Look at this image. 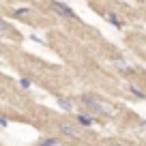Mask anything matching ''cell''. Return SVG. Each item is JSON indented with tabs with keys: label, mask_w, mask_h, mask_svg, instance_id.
Returning a JSON list of instances; mask_svg holds the SVG:
<instances>
[{
	"label": "cell",
	"mask_w": 146,
	"mask_h": 146,
	"mask_svg": "<svg viewBox=\"0 0 146 146\" xmlns=\"http://www.w3.org/2000/svg\"><path fill=\"white\" fill-rule=\"evenodd\" d=\"M82 105L92 116H112L114 114V108L97 95H82Z\"/></svg>",
	"instance_id": "6da1fadb"
},
{
	"label": "cell",
	"mask_w": 146,
	"mask_h": 146,
	"mask_svg": "<svg viewBox=\"0 0 146 146\" xmlns=\"http://www.w3.org/2000/svg\"><path fill=\"white\" fill-rule=\"evenodd\" d=\"M52 9H54L56 13L60 15V17L75 19V11H73L71 7H67V5H62V2H58V0H52Z\"/></svg>",
	"instance_id": "7a4b0ae2"
},
{
	"label": "cell",
	"mask_w": 146,
	"mask_h": 146,
	"mask_svg": "<svg viewBox=\"0 0 146 146\" xmlns=\"http://www.w3.org/2000/svg\"><path fill=\"white\" fill-rule=\"evenodd\" d=\"M58 129H60V133H64L67 137H80V129L73 123H67V120H64V123L58 125Z\"/></svg>",
	"instance_id": "3957f363"
},
{
	"label": "cell",
	"mask_w": 146,
	"mask_h": 146,
	"mask_svg": "<svg viewBox=\"0 0 146 146\" xmlns=\"http://www.w3.org/2000/svg\"><path fill=\"white\" fill-rule=\"evenodd\" d=\"M105 19H108L114 28H118V30H123V28H125V24L120 22V17H118L116 13H105Z\"/></svg>",
	"instance_id": "277c9868"
},
{
	"label": "cell",
	"mask_w": 146,
	"mask_h": 146,
	"mask_svg": "<svg viewBox=\"0 0 146 146\" xmlns=\"http://www.w3.org/2000/svg\"><path fill=\"white\" fill-rule=\"evenodd\" d=\"M78 123L84 125V127H92L95 125V116L92 114H78Z\"/></svg>",
	"instance_id": "5b68a950"
},
{
	"label": "cell",
	"mask_w": 146,
	"mask_h": 146,
	"mask_svg": "<svg viewBox=\"0 0 146 146\" xmlns=\"http://www.w3.org/2000/svg\"><path fill=\"white\" fill-rule=\"evenodd\" d=\"M58 105H60L62 110H67V112H71V110L75 108V101H73V99H69V97H67V99H58Z\"/></svg>",
	"instance_id": "8992f818"
},
{
	"label": "cell",
	"mask_w": 146,
	"mask_h": 146,
	"mask_svg": "<svg viewBox=\"0 0 146 146\" xmlns=\"http://www.w3.org/2000/svg\"><path fill=\"white\" fill-rule=\"evenodd\" d=\"M114 62H116V67H118V69H123V73H131V71H133V69H131V67H129V64H127V62H125V60H123V58H116V60H114Z\"/></svg>",
	"instance_id": "52a82bcc"
},
{
	"label": "cell",
	"mask_w": 146,
	"mask_h": 146,
	"mask_svg": "<svg viewBox=\"0 0 146 146\" xmlns=\"http://www.w3.org/2000/svg\"><path fill=\"white\" fill-rule=\"evenodd\" d=\"M129 92H131V95H135L137 99H146V95H144V92H142L137 86H129Z\"/></svg>",
	"instance_id": "ba28073f"
},
{
	"label": "cell",
	"mask_w": 146,
	"mask_h": 146,
	"mask_svg": "<svg viewBox=\"0 0 146 146\" xmlns=\"http://www.w3.org/2000/svg\"><path fill=\"white\" fill-rule=\"evenodd\" d=\"M56 144H58L56 137H45L43 142H39V146H56Z\"/></svg>",
	"instance_id": "9c48e42d"
},
{
	"label": "cell",
	"mask_w": 146,
	"mask_h": 146,
	"mask_svg": "<svg viewBox=\"0 0 146 146\" xmlns=\"http://www.w3.org/2000/svg\"><path fill=\"white\" fill-rule=\"evenodd\" d=\"M9 30H11V28H9V24H7L2 17H0V36H2V35H7Z\"/></svg>",
	"instance_id": "30bf717a"
},
{
	"label": "cell",
	"mask_w": 146,
	"mask_h": 146,
	"mask_svg": "<svg viewBox=\"0 0 146 146\" xmlns=\"http://www.w3.org/2000/svg\"><path fill=\"white\" fill-rule=\"evenodd\" d=\"M13 15L15 17H28V15H30V9H17Z\"/></svg>",
	"instance_id": "8fae6325"
},
{
	"label": "cell",
	"mask_w": 146,
	"mask_h": 146,
	"mask_svg": "<svg viewBox=\"0 0 146 146\" xmlns=\"http://www.w3.org/2000/svg\"><path fill=\"white\" fill-rule=\"evenodd\" d=\"M19 86H22V88H30V80H28V78H22V80H19Z\"/></svg>",
	"instance_id": "7c38bea8"
},
{
	"label": "cell",
	"mask_w": 146,
	"mask_h": 146,
	"mask_svg": "<svg viewBox=\"0 0 146 146\" xmlns=\"http://www.w3.org/2000/svg\"><path fill=\"white\" fill-rule=\"evenodd\" d=\"M7 125H9V120H7L5 116H0V127H7Z\"/></svg>",
	"instance_id": "4fadbf2b"
},
{
	"label": "cell",
	"mask_w": 146,
	"mask_h": 146,
	"mask_svg": "<svg viewBox=\"0 0 146 146\" xmlns=\"http://www.w3.org/2000/svg\"><path fill=\"white\" fill-rule=\"evenodd\" d=\"M110 146H123V144H118V142H112V144H110Z\"/></svg>",
	"instance_id": "5bb4252c"
}]
</instances>
